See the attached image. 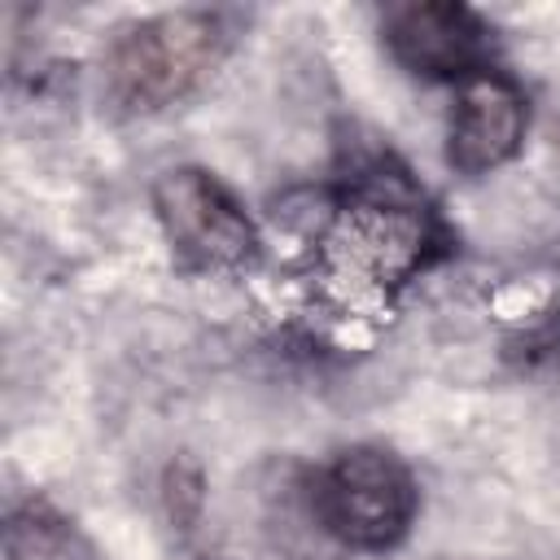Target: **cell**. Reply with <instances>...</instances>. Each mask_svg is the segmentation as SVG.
<instances>
[{
	"instance_id": "1",
	"label": "cell",
	"mask_w": 560,
	"mask_h": 560,
	"mask_svg": "<svg viewBox=\"0 0 560 560\" xmlns=\"http://www.w3.org/2000/svg\"><path fill=\"white\" fill-rule=\"evenodd\" d=\"M324 249L341 280L385 293L442 254V228L402 171L376 166L337 206Z\"/></svg>"
},
{
	"instance_id": "2",
	"label": "cell",
	"mask_w": 560,
	"mask_h": 560,
	"mask_svg": "<svg viewBox=\"0 0 560 560\" xmlns=\"http://www.w3.org/2000/svg\"><path fill=\"white\" fill-rule=\"evenodd\" d=\"M223 26L206 9H175L127 26L105 52V92L131 114L188 96L219 61Z\"/></svg>"
},
{
	"instance_id": "3",
	"label": "cell",
	"mask_w": 560,
	"mask_h": 560,
	"mask_svg": "<svg viewBox=\"0 0 560 560\" xmlns=\"http://www.w3.org/2000/svg\"><path fill=\"white\" fill-rule=\"evenodd\" d=\"M420 508L411 468L385 446H346L311 477V516L354 551H389Z\"/></svg>"
},
{
	"instance_id": "4",
	"label": "cell",
	"mask_w": 560,
	"mask_h": 560,
	"mask_svg": "<svg viewBox=\"0 0 560 560\" xmlns=\"http://www.w3.org/2000/svg\"><path fill=\"white\" fill-rule=\"evenodd\" d=\"M153 210L171 249L201 271H232L258 254V232L236 197L201 166H171L153 184Z\"/></svg>"
},
{
	"instance_id": "5",
	"label": "cell",
	"mask_w": 560,
	"mask_h": 560,
	"mask_svg": "<svg viewBox=\"0 0 560 560\" xmlns=\"http://www.w3.org/2000/svg\"><path fill=\"white\" fill-rule=\"evenodd\" d=\"M385 48L394 61L420 79H446L464 83L468 74L486 70L490 57V31L486 22L455 0H411L394 4L381 18Z\"/></svg>"
},
{
	"instance_id": "6",
	"label": "cell",
	"mask_w": 560,
	"mask_h": 560,
	"mask_svg": "<svg viewBox=\"0 0 560 560\" xmlns=\"http://www.w3.org/2000/svg\"><path fill=\"white\" fill-rule=\"evenodd\" d=\"M525 96L521 88L499 70H477L464 83H455V105L446 118V162L459 175H486L516 158L525 140Z\"/></svg>"
},
{
	"instance_id": "7",
	"label": "cell",
	"mask_w": 560,
	"mask_h": 560,
	"mask_svg": "<svg viewBox=\"0 0 560 560\" xmlns=\"http://www.w3.org/2000/svg\"><path fill=\"white\" fill-rule=\"evenodd\" d=\"M4 560H92V547L61 512L26 503L4 525Z\"/></svg>"
}]
</instances>
